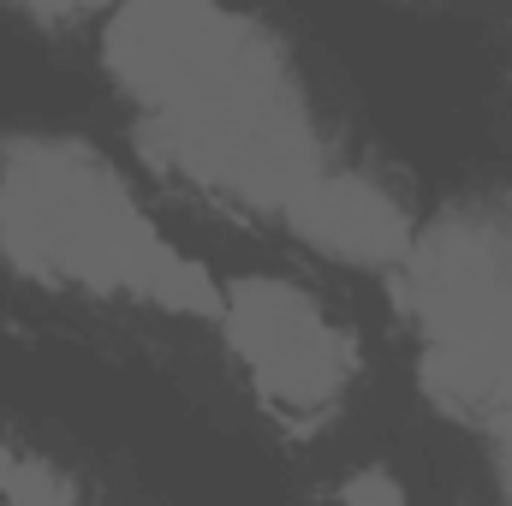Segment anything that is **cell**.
I'll return each mask as SVG.
<instances>
[{"label":"cell","mask_w":512,"mask_h":506,"mask_svg":"<svg viewBox=\"0 0 512 506\" xmlns=\"http://www.w3.org/2000/svg\"><path fill=\"white\" fill-rule=\"evenodd\" d=\"M0 251L18 274L143 292L167 310L215 316V280L167 251L131 191L72 137H18L0 155Z\"/></svg>","instance_id":"obj_1"},{"label":"cell","mask_w":512,"mask_h":506,"mask_svg":"<svg viewBox=\"0 0 512 506\" xmlns=\"http://www.w3.org/2000/svg\"><path fill=\"white\" fill-rule=\"evenodd\" d=\"M149 149L179 179L251 209H286V197L322 173L298 84L256 24H239L149 108Z\"/></svg>","instance_id":"obj_2"},{"label":"cell","mask_w":512,"mask_h":506,"mask_svg":"<svg viewBox=\"0 0 512 506\" xmlns=\"http://www.w3.org/2000/svg\"><path fill=\"white\" fill-rule=\"evenodd\" d=\"M399 298L429 340V399L453 417L512 423V197L447 209L399 262Z\"/></svg>","instance_id":"obj_3"},{"label":"cell","mask_w":512,"mask_h":506,"mask_svg":"<svg viewBox=\"0 0 512 506\" xmlns=\"http://www.w3.org/2000/svg\"><path fill=\"white\" fill-rule=\"evenodd\" d=\"M227 346L245 358L262 399L286 411H322L358 370L352 334H340L298 286L286 280H233L221 298Z\"/></svg>","instance_id":"obj_4"},{"label":"cell","mask_w":512,"mask_h":506,"mask_svg":"<svg viewBox=\"0 0 512 506\" xmlns=\"http://www.w3.org/2000/svg\"><path fill=\"white\" fill-rule=\"evenodd\" d=\"M298 239H310L316 251L340 256V262H376L393 268L411 251V227H405V209L387 197L382 185L358 179V173H316L304 179L286 209Z\"/></svg>","instance_id":"obj_5"},{"label":"cell","mask_w":512,"mask_h":506,"mask_svg":"<svg viewBox=\"0 0 512 506\" xmlns=\"http://www.w3.org/2000/svg\"><path fill=\"white\" fill-rule=\"evenodd\" d=\"M346 501H399V483H387V477H358V483H346Z\"/></svg>","instance_id":"obj_6"},{"label":"cell","mask_w":512,"mask_h":506,"mask_svg":"<svg viewBox=\"0 0 512 506\" xmlns=\"http://www.w3.org/2000/svg\"><path fill=\"white\" fill-rule=\"evenodd\" d=\"M30 12H48V18H66V12H90V6H102V0H24Z\"/></svg>","instance_id":"obj_7"},{"label":"cell","mask_w":512,"mask_h":506,"mask_svg":"<svg viewBox=\"0 0 512 506\" xmlns=\"http://www.w3.org/2000/svg\"><path fill=\"white\" fill-rule=\"evenodd\" d=\"M12 471H18V453L0 447V495H6V483H12Z\"/></svg>","instance_id":"obj_8"}]
</instances>
